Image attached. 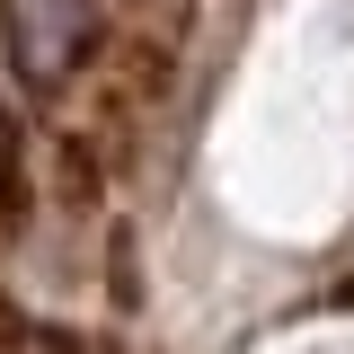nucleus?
Segmentation results:
<instances>
[{
    "label": "nucleus",
    "instance_id": "obj_1",
    "mask_svg": "<svg viewBox=\"0 0 354 354\" xmlns=\"http://www.w3.org/2000/svg\"><path fill=\"white\" fill-rule=\"evenodd\" d=\"M0 44H9V71L53 97L97 44V0H0Z\"/></svg>",
    "mask_w": 354,
    "mask_h": 354
}]
</instances>
